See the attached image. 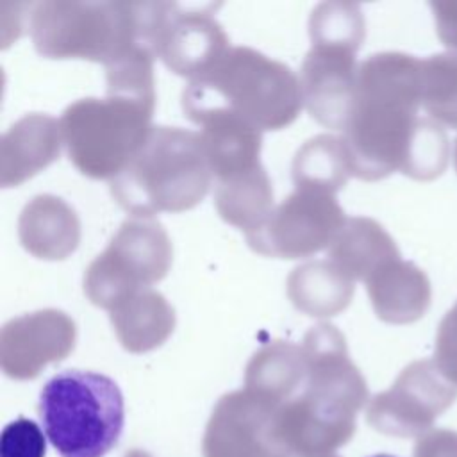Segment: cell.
<instances>
[{"label": "cell", "mask_w": 457, "mask_h": 457, "mask_svg": "<svg viewBox=\"0 0 457 457\" xmlns=\"http://www.w3.org/2000/svg\"><path fill=\"white\" fill-rule=\"evenodd\" d=\"M421 59L382 52L359 64L352 109L343 129L352 175L378 180L402 171L416 180L439 177L450 143L439 123L420 116Z\"/></svg>", "instance_id": "cell-1"}, {"label": "cell", "mask_w": 457, "mask_h": 457, "mask_svg": "<svg viewBox=\"0 0 457 457\" xmlns=\"http://www.w3.org/2000/svg\"><path fill=\"white\" fill-rule=\"evenodd\" d=\"M302 105L300 79L286 64L248 46L228 48L182 93L184 112L195 123L230 118L261 132L287 127Z\"/></svg>", "instance_id": "cell-2"}, {"label": "cell", "mask_w": 457, "mask_h": 457, "mask_svg": "<svg viewBox=\"0 0 457 457\" xmlns=\"http://www.w3.org/2000/svg\"><path fill=\"white\" fill-rule=\"evenodd\" d=\"M164 9L166 2H41L30 16V36L45 57L107 66L136 48L155 55Z\"/></svg>", "instance_id": "cell-3"}, {"label": "cell", "mask_w": 457, "mask_h": 457, "mask_svg": "<svg viewBox=\"0 0 457 457\" xmlns=\"http://www.w3.org/2000/svg\"><path fill=\"white\" fill-rule=\"evenodd\" d=\"M212 182L200 132L152 127L130 162L111 180V193L132 216L195 207Z\"/></svg>", "instance_id": "cell-4"}, {"label": "cell", "mask_w": 457, "mask_h": 457, "mask_svg": "<svg viewBox=\"0 0 457 457\" xmlns=\"http://www.w3.org/2000/svg\"><path fill=\"white\" fill-rule=\"evenodd\" d=\"M39 418L61 457H104L123 430V395L102 373L68 370L43 386Z\"/></svg>", "instance_id": "cell-5"}, {"label": "cell", "mask_w": 457, "mask_h": 457, "mask_svg": "<svg viewBox=\"0 0 457 457\" xmlns=\"http://www.w3.org/2000/svg\"><path fill=\"white\" fill-rule=\"evenodd\" d=\"M155 98L107 91L84 98L61 118L62 143L75 168L91 179H114L146 141Z\"/></svg>", "instance_id": "cell-6"}, {"label": "cell", "mask_w": 457, "mask_h": 457, "mask_svg": "<svg viewBox=\"0 0 457 457\" xmlns=\"http://www.w3.org/2000/svg\"><path fill=\"white\" fill-rule=\"evenodd\" d=\"M171 255L170 237L159 221L130 216L86 270L84 291L95 305L111 312L137 291L164 278Z\"/></svg>", "instance_id": "cell-7"}, {"label": "cell", "mask_w": 457, "mask_h": 457, "mask_svg": "<svg viewBox=\"0 0 457 457\" xmlns=\"http://www.w3.org/2000/svg\"><path fill=\"white\" fill-rule=\"evenodd\" d=\"M345 221L346 216L334 193L296 187L255 230L246 234V241L268 257H309L328 248Z\"/></svg>", "instance_id": "cell-8"}, {"label": "cell", "mask_w": 457, "mask_h": 457, "mask_svg": "<svg viewBox=\"0 0 457 457\" xmlns=\"http://www.w3.org/2000/svg\"><path fill=\"white\" fill-rule=\"evenodd\" d=\"M357 48L341 43H312L300 71L303 105L321 125L343 130L357 84Z\"/></svg>", "instance_id": "cell-9"}, {"label": "cell", "mask_w": 457, "mask_h": 457, "mask_svg": "<svg viewBox=\"0 0 457 457\" xmlns=\"http://www.w3.org/2000/svg\"><path fill=\"white\" fill-rule=\"evenodd\" d=\"M73 320L55 309H45L11 320L0 332L4 370L14 377H32L50 361L62 359L75 343Z\"/></svg>", "instance_id": "cell-10"}, {"label": "cell", "mask_w": 457, "mask_h": 457, "mask_svg": "<svg viewBox=\"0 0 457 457\" xmlns=\"http://www.w3.org/2000/svg\"><path fill=\"white\" fill-rule=\"evenodd\" d=\"M228 48L223 29L209 12L182 11L168 2L155 54L171 71L193 80L214 66Z\"/></svg>", "instance_id": "cell-11"}, {"label": "cell", "mask_w": 457, "mask_h": 457, "mask_svg": "<svg viewBox=\"0 0 457 457\" xmlns=\"http://www.w3.org/2000/svg\"><path fill=\"white\" fill-rule=\"evenodd\" d=\"M457 386L436 361H416L398 377L391 391L377 396L373 414L411 430H421L452 405Z\"/></svg>", "instance_id": "cell-12"}, {"label": "cell", "mask_w": 457, "mask_h": 457, "mask_svg": "<svg viewBox=\"0 0 457 457\" xmlns=\"http://www.w3.org/2000/svg\"><path fill=\"white\" fill-rule=\"evenodd\" d=\"M62 143L61 123L46 114L18 120L0 143V184L18 186L57 159Z\"/></svg>", "instance_id": "cell-13"}, {"label": "cell", "mask_w": 457, "mask_h": 457, "mask_svg": "<svg viewBox=\"0 0 457 457\" xmlns=\"http://www.w3.org/2000/svg\"><path fill=\"white\" fill-rule=\"evenodd\" d=\"M364 284L375 314L387 323H412L430 305L432 289L427 275L400 257L380 266Z\"/></svg>", "instance_id": "cell-14"}, {"label": "cell", "mask_w": 457, "mask_h": 457, "mask_svg": "<svg viewBox=\"0 0 457 457\" xmlns=\"http://www.w3.org/2000/svg\"><path fill=\"white\" fill-rule=\"evenodd\" d=\"M20 241L39 259H64L79 245L80 225L73 209L61 198L39 195L21 211Z\"/></svg>", "instance_id": "cell-15"}, {"label": "cell", "mask_w": 457, "mask_h": 457, "mask_svg": "<svg viewBox=\"0 0 457 457\" xmlns=\"http://www.w3.org/2000/svg\"><path fill=\"white\" fill-rule=\"evenodd\" d=\"M328 261L350 280H368L380 266L398 259L393 237L371 218H346L330 243Z\"/></svg>", "instance_id": "cell-16"}, {"label": "cell", "mask_w": 457, "mask_h": 457, "mask_svg": "<svg viewBox=\"0 0 457 457\" xmlns=\"http://www.w3.org/2000/svg\"><path fill=\"white\" fill-rule=\"evenodd\" d=\"M200 127L207 164L216 182L261 166V130L230 118H211Z\"/></svg>", "instance_id": "cell-17"}, {"label": "cell", "mask_w": 457, "mask_h": 457, "mask_svg": "<svg viewBox=\"0 0 457 457\" xmlns=\"http://www.w3.org/2000/svg\"><path fill=\"white\" fill-rule=\"evenodd\" d=\"M111 321L121 345L130 352L159 346L175 327V314L164 296L141 289L111 311Z\"/></svg>", "instance_id": "cell-18"}, {"label": "cell", "mask_w": 457, "mask_h": 457, "mask_svg": "<svg viewBox=\"0 0 457 457\" xmlns=\"http://www.w3.org/2000/svg\"><path fill=\"white\" fill-rule=\"evenodd\" d=\"M287 295L293 305L307 316H334L350 303L353 280L328 259L314 261L293 270L287 278Z\"/></svg>", "instance_id": "cell-19"}, {"label": "cell", "mask_w": 457, "mask_h": 457, "mask_svg": "<svg viewBox=\"0 0 457 457\" xmlns=\"http://www.w3.org/2000/svg\"><path fill=\"white\" fill-rule=\"evenodd\" d=\"M214 204L220 216L250 234L273 209L271 182L262 166L216 182Z\"/></svg>", "instance_id": "cell-20"}, {"label": "cell", "mask_w": 457, "mask_h": 457, "mask_svg": "<svg viewBox=\"0 0 457 457\" xmlns=\"http://www.w3.org/2000/svg\"><path fill=\"white\" fill-rule=\"evenodd\" d=\"M352 175L348 154L341 137L321 134L309 139L295 155L293 180L296 187L334 193Z\"/></svg>", "instance_id": "cell-21"}, {"label": "cell", "mask_w": 457, "mask_h": 457, "mask_svg": "<svg viewBox=\"0 0 457 457\" xmlns=\"http://www.w3.org/2000/svg\"><path fill=\"white\" fill-rule=\"evenodd\" d=\"M421 107L441 127L457 129V54L421 59Z\"/></svg>", "instance_id": "cell-22"}, {"label": "cell", "mask_w": 457, "mask_h": 457, "mask_svg": "<svg viewBox=\"0 0 457 457\" xmlns=\"http://www.w3.org/2000/svg\"><path fill=\"white\" fill-rule=\"evenodd\" d=\"M312 43H341L359 48L364 39L361 9L350 2L320 4L309 21Z\"/></svg>", "instance_id": "cell-23"}, {"label": "cell", "mask_w": 457, "mask_h": 457, "mask_svg": "<svg viewBox=\"0 0 457 457\" xmlns=\"http://www.w3.org/2000/svg\"><path fill=\"white\" fill-rule=\"evenodd\" d=\"M46 434L29 418H16L0 434V457H45Z\"/></svg>", "instance_id": "cell-24"}, {"label": "cell", "mask_w": 457, "mask_h": 457, "mask_svg": "<svg viewBox=\"0 0 457 457\" xmlns=\"http://www.w3.org/2000/svg\"><path fill=\"white\" fill-rule=\"evenodd\" d=\"M436 364L457 386V321L445 314L436 336Z\"/></svg>", "instance_id": "cell-25"}, {"label": "cell", "mask_w": 457, "mask_h": 457, "mask_svg": "<svg viewBox=\"0 0 457 457\" xmlns=\"http://www.w3.org/2000/svg\"><path fill=\"white\" fill-rule=\"evenodd\" d=\"M441 43L457 54V0L430 2Z\"/></svg>", "instance_id": "cell-26"}, {"label": "cell", "mask_w": 457, "mask_h": 457, "mask_svg": "<svg viewBox=\"0 0 457 457\" xmlns=\"http://www.w3.org/2000/svg\"><path fill=\"white\" fill-rule=\"evenodd\" d=\"M418 457H457V434L448 430L432 432L418 446Z\"/></svg>", "instance_id": "cell-27"}, {"label": "cell", "mask_w": 457, "mask_h": 457, "mask_svg": "<svg viewBox=\"0 0 457 457\" xmlns=\"http://www.w3.org/2000/svg\"><path fill=\"white\" fill-rule=\"evenodd\" d=\"M446 314L457 321V302H455V305H453V307H452V309H450Z\"/></svg>", "instance_id": "cell-28"}, {"label": "cell", "mask_w": 457, "mask_h": 457, "mask_svg": "<svg viewBox=\"0 0 457 457\" xmlns=\"http://www.w3.org/2000/svg\"><path fill=\"white\" fill-rule=\"evenodd\" d=\"M453 164H455V170H457V139H455V146H453Z\"/></svg>", "instance_id": "cell-29"}, {"label": "cell", "mask_w": 457, "mask_h": 457, "mask_svg": "<svg viewBox=\"0 0 457 457\" xmlns=\"http://www.w3.org/2000/svg\"><path fill=\"white\" fill-rule=\"evenodd\" d=\"M371 457H395V455H389V453H377V455H371Z\"/></svg>", "instance_id": "cell-30"}]
</instances>
